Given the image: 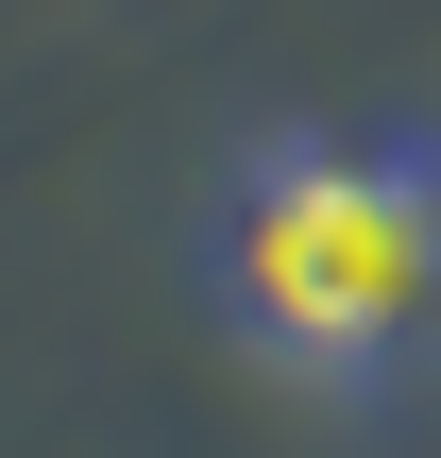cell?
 Wrapping results in <instances>:
<instances>
[{
  "label": "cell",
  "instance_id": "cell-1",
  "mask_svg": "<svg viewBox=\"0 0 441 458\" xmlns=\"http://www.w3.org/2000/svg\"><path fill=\"white\" fill-rule=\"evenodd\" d=\"M238 357L289 391H391L441 357V153L425 136H272L204 221Z\"/></svg>",
  "mask_w": 441,
  "mask_h": 458
}]
</instances>
